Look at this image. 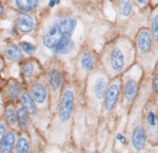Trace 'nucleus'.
I'll return each mask as SVG.
<instances>
[{
    "mask_svg": "<svg viewBox=\"0 0 158 153\" xmlns=\"http://www.w3.org/2000/svg\"><path fill=\"white\" fill-rule=\"evenodd\" d=\"M77 27V19L73 15H64L54 19L44 30L42 42L54 56L68 54L73 51L72 35Z\"/></svg>",
    "mask_w": 158,
    "mask_h": 153,
    "instance_id": "nucleus-1",
    "label": "nucleus"
},
{
    "mask_svg": "<svg viewBox=\"0 0 158 153\" xmlns=\"http://www.w3.org/2000/svg\"><path fill=\"white\" fill-rule=\"evenodd\" d=\"M132 56L133 47L128 39L118 38L110 43L102 54V64L107 75L117 78L130 65Z\"/></svg>",
    "mask_w": 158,
    "mask_h": 153,
    "instance_id": "nucleus-2",
    "label": "nucleus"
},
{
    "mask_svg": "<svg viewBox=\"0 0 158 153\" xmlns=\"http://www.w3.org/2000/svg\"><path fill=\"white\" fill-rule=\"evenodd\" d=\"M74 105H75V94L72 88H65L59 97L58 101V110H57V120L60 123H67L70 121L74 114Z\"/></svg>",
    "mask_w": 158,
    "mask_h": 153,
    "instance_id": "nucleus-3",
    "label": "nucleus"
},
{
    "mask_svg": "<svg viewBox=\"0 0 158 153\" xmlns=\"http://www.w3.org/2000/svg\"><path fill=\"white\" fill-rule=\"evenodd\" d=\"M28 93L37 107H44L47 105L48 97H49V90H48V86L46 85V83H43L41 80L33 81L30 85Z\"/></svg>",
    "mask_w": 158,
    "mask_h": 153,
    "instance_id": "nucleus-4",
    "label": "nucleus"
},
{
    "mask_svg": "<svg viewBox=\"0 0 158 153\" xmlns=\"http://www.w3.org/2000/svg\"><path fill=\"white\" fill-rule=\"evenodd\" d=\"M47 83H48V88L52 95V101L53 104H56L54 101L58 100L59 101V93H60V88L63 84V74L60 72L59 68L53 67L48 70V75H47Z\"/></svg>",
    "mask_w": 158,
    "mask_h": 153,
    "instance_id": "nucleus-5",
    "label": "nucleus"
},
{
    "mask_svg": "<svg viewBox=\"0 0 158 153\" xmlns=\"http://www.w3.org/2000/svg\"><path fill=\"white\" fill-rule=\"evenodd\" d=\"M120 88H121V80L120 78H115L107 86V91L104 97V110L106 112H110L115 105L117 104L118 96H120Z\"/></svg>",
    "mask_w": 158,
    "mask_h": 153,
    "instance_id": "nucleus-6",
    "label": "nucleus"
},
{
    "mask_svg": "<svg viewBox=\"0 0 158 153\" xmlns=\"http://www.w3.org/2000/svg\"><path fill=\"white\" fill-rule=\"evenodd\" d=\"M15 27L20 33H31L36 28V19L33 15L19 12L15 20Z\"/></svg>",
    "mask_w": 158,
    "mask_h": 153,
    "instance_id": "nucleus-7",
    "label": "nucleus"
},
{
    "mask_svg": "<svg viewBox=\"0 0 158 153\" xmlns=\"http://www.w3.org/2000/svg\"><path fill=\"white\" fill-rule=\"evenodd\" d=\"M136 46H137L139 54L146 56L151 53L152 47H153V38L151 36V32L147 28H142L138 31L137 38H136Z\"/></svg>",
    "mask_w": 158,
    "mask_h": 153,
    "instance_id": "nucleus-8",
    "label": "nucleus"
},
{
    "mask_svg": "<svg viewBox=\"0 0 158 153\" xmlns=\"http://www.w3.org/2000/svg\"><path fill=\"white\" fill-rule=\"evenodd\" d=\"M146 139H147V136H146V130L142 125H137L133 130H132V134H131V143H132V147L136 149V151H141L146 146Z\"/></svg>",
    "mask_w": 158,
    "mask_h": 153,
    "instance_id": "nucleus-9",
    "label": "nucleus"
},
{
    "mask_svg": "<svg viewBox=\"0 0 158 153\" xmlns=\"http://www.w3.org/2000/svg\"><path fill=\"white\" fill-rule=\"evenodd\" d=\"M107 84H109V80H107V76L106 75H101L99 74L95 80H94V84H93V94L95 96L96 100H104L105 97V94L107 91Z\"/></svg>",
    "mask_w": 158,
    "mask_h": 153,
    "instance_id": "nucleus-10",
    "label": "nucleus"
},
{
    "mask_svg": "<svg viewBox=\"0 0 158 153\" xmlns=\"http://www.w3.org/2000/svg\"><path fill=\"white\" fill-rule=\"evenodd\" d=\"M138 94V81L133 78H128L123 83V97L127 104H132Z\"/></svg>",
    "mask_w": 158,
    "mask_h": 153,
    "instance_id": "nucleus-11",
    "label": "nucleus"
},
{
    "mask_svg": "<svg viewBox=\"0 0 158 153\" xmlns=\"http://www.w3.org/2000/svg\"><path fill=\"white\" fill-rule=\"evenodd\" d=\"M94 64H95V59H94V56L91 52L84 51L80 53V56L78 58V67L83 74L90 73L94 69Z\"/></svg>",
    "mask_w": 158,
    "mask_h": 153,
    "instance_id": "nucleus-12",
    "label": "nucleus"
},
{
    "mask_svg": "<svg viewBox=\"0 0 158 153\" xmlns=\"http://www.w3.org/2000/svg\"><path fill=\"white\" fill-rule=\"evenodd\" d=\"M16 131L9 130L0 141V153H11L16 144Z\"/></svg>",
    "mask_w": 158,
    "mask_h": 153,
    "instance_id": "nucleus-13",
    "label": "nucleus"
},
{
    "mask_svg": "<svg viewBox=\"0 0 158 153\" xmlns=\"http://www.w3.org/2000/svg\"><path fill=\"white\" fill-rule=\"evenodd\" d=\"M2 53L11 62H21L22 60V56H23L20 46H17L15 43H7L4 47Z\"/></svg>",
    "mask_w": 158,
    "mask_h": 153,
    "instance_id": "nucleus-14",
    "label": "nucleus"
},
{
    "mask_svg": "<svg viewBox=\"0 0 158 153\" xmlns=\"http://www.w3.org/2000/svg\"><path fill=\"white\" fill-rule=\"evenodd\" d=\"M11 4L20 12H22V14H30L31 11H33L38 6L40 1H37V0H15Z\"/></svg>",
    "mask_w": 158,
    "mask_h": 153,
    "instance_id": "nucleus-15",
    "label": "nucleus"
},
{
    "mask_svg": "<svg viewBox=\"0 0 158 153\" xmlns=\"http://www.w3.org/2000/svg\"><path fill=\"white\" fill-rule=\"evenodd\" d=\"M20 100H21V105L23 106V109L27 111V114L30 116H35L37 114V106L35 104V101L32 100L31 95L28 91L23 90L20 95Z\"/></svg>",
    "mask_w": 158,
    "mask_h": 153,
    "instance_id": "nucleus-16",
    "label": "nucleus"
},
{
    "mask_svg": "<svg viewBox=\"0 0 158 153\" xmlns=\"http://www.w3.org/2000/svg\"><path fill=\"white\" fill-rule=\"evenodd\" d=\"M4 93L10 99L19 97L21 95V93H22V90H21V83L17 81V80H15V79H10L9 83L4 88Z\"/></svg>",
    "mask_w": 158,
    "mask_h": 153,
    "instance_id": "nucleus-17",
    "label": "nucleus"
},
{
    "mask_svg": "<svg viewBox=\"0 0 158 153\" xmlns=\"http://www.w3.org/2000/svg\"><path fill=\"white\" fill-rule=\"evenodd\" d=\"M4 118L5 122L9 127H11V130H16L19 128V123H17V116H16V109L14 107V105H7L5 107V112H4Z\"/></svg>",
    "mask_w": 158,
    "mask_h": 153,
    "instance_id": "nucleus-18",
    "label": "nucleus"
},
{
    "mask_svg": "<svg viewBox=\"0 0 158 153\" xmlns=\"http://www.w3.org/2000/svg\"><path fill=\"white\" fill-rule=\"evenodd\" d=\"M14 151H15V153H30V151H31V141H30V138H28V136L26 133L21 134L17 138Z\"/></svg>",
    "mask_w": 158,
    "mask_h": 153,
    "instance_id": "nucleus-19",
    "label": "nucleus"
},
{
    "mask_svg": "<svg viewBox=\"0 0 158 153\" xmlns=\"http://www.w3.org/2000/svg\"><path fill=\"white\" fill-rule=\"evenodd\" d=\"M16 116H17L19 128L27 130L28 126H30V115L27 114V111L23 109V106L21 104L16 107Z\"/></svg>",
    "mask_w": 158,
    "mask_h": 153,
    "instance_id": "nucleus-20",
    "label": "nucleus"
},
{
    "mask_svg": "<svg viewBox=\"0 0 158 153\" xmlns=\"http://www.w3.org/2000/svg\"><path fill=\"white\" fill-rule=\"evenodd\" d=\"M35 64H37V62L33 59H30V58L21 62V73L26 80L32 78V75L35 73Z\"/></svg>",
    "mask_w": 158,
    "mask_h": 153,
    "instance_id": "nucleus-21",
    "label": "nucleus"
},
{
    "mask_svg": "<svg viewBox=\"0 0 158 153\" xmlns=\"http://www.w3.org/2000/svg\"><path fill=\"white\" fill-rule=\"evenodd\" d=\"M146 122H147V127L149 128V133L153 136V132H154V134H156V132H157V116H156L153 110H149L146 114Z\"/></svg>",
    "mask_w": 158,
    "mask_h": 153,
    "instance_id": "nucleus-22",
    "label": "nucleus"
},
{
    "mask_svg": "<svg viewBox=\"0 0 158 153\" xmlns=\"http://www.w3.org/2000/svg\"><path fill=\"white\" fill-rule=\"evenodd\" d=\"M117 10L121 16L127 17L132 10V1H120L117 5Z\"/></svg>",
    "mask_w": 158,
    "mask_h": 153,
    "instance_id": "nucleus-23",
    "label": "nucleus"
},
{
    "mask_svg": "<svg viewBox=\"0 0 158 153\" xmlns=\"http://www.w3.org/2000/svg\"><path fill=\"white\" fill-rule=\"evenodd\" d=\"M20 48H21L22 52H25V53L28 54V56L35 54L36 51H37V48H36L35 44H32V43H30V42H25V41H23V42H20Z\"/></svg>",
    "mask_w": 158,
    "mask_h": 153,
    "instance_id": "nucleus-24",
    "label": "nucleus"
},
{
    "mask_svg": "<svg viewBox=\"0 0 158 153\" xmlns=\"http://www.w3.org/2000/svg\"><path fill=\"white\" fill-rule=\"evenodd\" d=\"M151 36L153 39H158V14L154 15L151 25Z\"/></svg>",
    "mask_w": 158,
    "mask_h": 153,
    "instance_id": "nucleus-25",
    "label": "nucleus"
},
{
    "mask_svg": "<svg viewBox=\"0 0 158 153\" xmlns=\"http://www.w3.org/2000/svg\"><path fill=\"white\" fill-rule=\"evenodd\" d=\"M152 89H153V91L158 93V72L156 73L154 79H153V81H152Z\"/></svg>",
    "mask_w": 158,
    "mask_h": 153,
    "instance_id": "nucleus-26",
    "label": "nucleus"
},
{
    "mask_svg": "<svg viewBox=\"0 0 158 153\" xmlns=\"http://www.w3.org/2000/svg\"><path fill=\"white\" fill-rule=\"evenodd\" d=\"M5 133H6V126H5V122L0 121V141H1V138L4 137Z\"/></svg>",
    "mask_w": 158,
    "mask_h": 153,
    "instance_id": "nucleus-27",
    "label": "nucleus"
},
{
    "mask_svg": "<svg viewBox=\"0 0 158 153\" xmlns=\"http://www.w3.org/2000/svg\"><path fill=\"white\" fill-rule=\"evenodd\" d=\"M116 138H117V141H118L120 143H122V144L126 143V138H125V136H122L121 133H118V134L116 136Z\"/></svg>",
    "mask_w": 158,
    "mask_h": 153,
    "instance_id": "nucleus-28",
    "label": "nucleus"
},
{
    "mask_svg": "<svg viewBox=\"0 0 158 153\" xmlns=\"http://www.w3.org/2000/svg\"><path fill=\"white\" fill-rule=\"evenodd\" d=\"M59 4V1L58 0H53V1H48V6L49 7H53V6H56V5H58Z\"/></svg>",
    "mask_w": 158,
    "mask_h": 153,
    "instance_id": "nucleus-29",
    "label": "nucleus"
},
{
    "mask_svg": "<svg viewBox=\"0 0 158 153\" xmlns=\"http://www.w3.org/2000/svg\"><path fill=\"white\" fill-rule=\"evenodd\" d=\"M4 12H5V10H4V5L0 2V16H2V15H4Z\"/></svg>",
    "mask_w": 158,
    "mask_h": 153,
    "instance_id": "nucleus-30",
    "label": "nucleus"
},
{
    "mask_svg": "<svg viewBox=\"0 0 158 153\" xmlns=\"http://www.w3.org/2000/svg\"><path fill=\"white\" fill-rule=\"evenodd\" d=\"M137 4H141V5H146V4H148V1H146V0H144V1H143V0H138V1H137Z\"/></svg>",
    "mask_w": 158,
    "mask_h": 153,
    "instance_id": "nucleus-31",
    "label": "nucleus"
},
{
    "mask_svg": "<svg viewBox=\"0 0 158 153\" xmlns=\"http://www.w3.org/2000/svg\"><path fill=\"white\" fill-rule=\"evenodd\" d=\"M67 153H75V152H67Z\"/></svg>",
    "mask_w": 158,
    "mask_h": 153,
    "instance_id": "nucleus-32",
    "label": "nucleus"
},
{
    "mask_svg": "<svg viewBox=\"0 0 158 153\" xmlns=\"http://www.w3.org/2000/svg\"><path fill=\"white\" fill-rule=\"evenodd\" d=\"M157 41H158V39H157Z\"/></svg>",
    "mask_w": 158,
    "mask_h": 153,
    "instance_id": "nucleus-33",
    "label": "nucleus"
}]
</instances>
